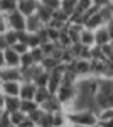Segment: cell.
I'll return each instance as SVG.
<instances>
[{
	"instance_id": "1",
	"label": "cell",
	"mask_w": 113,
	"mask_h": 127,
	"mask_svg": "<svg viewBox=\"0 0 113 127\" xmlns=\"http://www.w3.org/2000/svg\"><path fill=\"white\" fill-rule=\"evenodd\" d=\"M68 122L74 126H86V127H98L100 117L98 112L93 108H83V110H66Z\"/></svg>"
},
{
	"instance_id": "2",
	"label": "cell",
	"mask_w": 113,
	"mask_h": 127,
	"mask_svg": "<svg viewBox=\"0 0 113 127\" xmlns=\"http://www.w3.org/2000/svg\"><path fill=\"white\" fill-rule=\"evenodd\" d=\"M96 110L113 107V78H100L98 93L94 97Z\"/></svg>"
},
{
	"instance_id": "3",
	"label": "cell",
	"mask_w": 113,
	"mask_h": 127,
	"mask_svg": "<svg viewBox=\"0 0 113 127\" xmlns=\"http://www.w3.org/2000/svg\"><path fill=\"white\" fill-rule=\"evenodd\" d=\"M57 97V100L64 105V108H69L74 102L76 95H78V87H76L74 81H69V80H64L61 83V87L57 88V92L54 93Z\"/></svg>"
},
{
	"instance_id": "4",
	"label": "cell",
	"mask_w": 113,
	"mask_h": 127,
	"mask_svg": "<svg viewBox=\"0 0 113 127\" xmlns=\"http://www.w3.org/2000/svg\"><path fill=\"white\" fill-rule=\"evenodd\" d=\"M7 15V24H9V29L17 31V32H24L25 31V22H27V17L20 12L19 9L10 12V14H5Z\"/></svg>"
},
{
	"instance_id": "5",
	"label": "cell",
	"mask_w": 113,
	"mask_h": 127,
	"mask_svg": "<svg viewBox=\"0 0 113 127\" xmlns=\"http://www.w3.org/2000/svg\"><path fill=\"white\" fill-rule=\"evenodd\" d=\"M110 42H112V34H110L106 26H101V27L94 29V44L96 46L103 48V46L110 44Z\"/></svg>"
},
{
	"instance_id": "6",
	"label": "cell",
	"mask_w": 113,
	"mask_h": 127,
	"mask_svg": "<svg viewBox=\"0 0 113 127\" xmlns=\"http://www.w3.org/2000/svg\"><path fill=\"white\" fill-rule=\"evenodd\" d=\"M0 80L2 81H22V69L5 66L0 69Z\"/></svg>"
},
{
	"instance_id": "7",
	"label": "cell",
	"mask_w": 113,
	"mask_h": 127,
	"mask_svg": "<svg viewBox=\"0 0 113 127\" xmlns=\"http://www.w3.org/2000/svg\"><path fill=\"white\" fill-rule=\"evenodd\" d=\"M20 83L22 81H2L0 90L5 97H19L20 95Z\"/></svg>"
},
{
	"instance_id": "8",
	"label": "cell",
	"mask_w": 113,
	"mask_h": 127,
	"mask_svg": "<svg viewBox=\"0 0 113 127\" xmlns=\"http://www.w3.org/2000/svg\"><path fill=\"white\" fill-rule=\"evenodd\" d=\"M3 58H5V66L9 68H20V54L14 48H7L3 51Z\"/></svg>"
},
{
	"instance_id": "9",
	"label": "cell",
	"mask_w": 113,
	"mask_h": 127,
	"mask_svg": "<svg viewBox=\"0 0 113 127\" xmlns=\"http://www.w3.org/2000/svg\"><path fill=\"white\" fill-rule=\"evenodd\" d=\"M39 5H41L39 0H20L17 9H19L25 17H29V15H34V14L37 12Z\"/></svg>"
},
{
	"instance_id": "10",
	"label": "cell",
	"mask_w": 113,
	"mask_h": 127,
	"mask_svg": "<svg viewBox=\"0 0 113 127\" xmlns=\"http://www.w3.org/2000/svg\"><path fill=\"white\" fill-rule=\"evenodd\" d=\"M37 85L34 81H22L20 83V100H34Z\"/></svg>"
},
{
	"instance_id": "11",
	"label": "cell",
	"mask_w": 113,
	"mask_h": 127,
	"mask_svg": "<svg viewBox=\"0 0 113 127\" xmlns=\"http://www.w3.org/2000/svg\"><path fill=\"white\" fill-rule=\"evenodd\" d=\"M41 108L44 110V112H49V114H54V112H59V110H64V105L57 100L56 95H52V97L49 98V100H46L42 105H41Z\"/></svg>"
},
{
	"instance_id": "12",
	"label": "cell",
	"mask_w": 113,
	"mask_h": 127,
	"mask_svg": "<svg viewBox=\"0 0 113 127\" xmlns=\"http://www.w3.org/2000/svg\"><path fill=\"white\" fill-rule=\"evenodd\" d=\"M42 27H44V24H42V20L37 17V14L29 15V17H27V22H25V32H32V34H36V32H39Z\"/></svg>"
},
{
	"instance_id": "13",
	"label": "cell",
	"mask_w": 113,
	"mask_h": 127,
	"mask_svg": "<svg viewBox=\"0 0 113 127\" xmlns=\"http://www.w3.org/2000/svg\"><path fill=\"white\" fill-rule=\"evenodd\" d=\"M79 42H81L83 46H86V48L96 46V44H94V31L88 29V27H83L81 34H79Z\"/></svg>"
},
{
	"instance_id": "14",
	"label": "cell",
	"mask_w": 113,
	"mask_h": 127,
	"mask_svg": "<svg viewBox=\"0 0 113 127\" xmlns=\"http://www.w3.org/2000/svg\"><path fill=\"white\" fill-rule=\"evenodd\" d=\"M3 110H5L7 114H12V112L20 110V97H5Z\"/></svg>"
},
{
	"instance_id": "15",
	"label": "cell",
	"mask_w": 113,
	"mask_h": 127,
	"mask_svg": "<svg viewBox=\"0 0 113 127\" xmlns=\"http://www.w3.org/2000/svg\"><path fill=\"white\" fill-rule=\"evenodd\" d=\"M52 95H54V93H51L47 87H37V90H36V95H34V100L37 102L39 107H41V105H42L46 100H49Z\"/></svg>"
},
{
	"instance_id": "16",
	"label": "cell",
	"mask_w": 113,
	"mask_h": 127,
	"mask_svg": "<svg viewBox=\"0 0 113 127\" xmlns=\"http://www.w3.org/2000/svg\"><path fill=\"white\" fill-rule=\"evenodd\" d=\"M37 17L41 20H42V24L44 26H47L51 20H52V15H54V10H51V9H47V7H44V5H39V9H37Z\"/></svg>"
},
{
	"instance_id": "17",
	"label": "cell",
	"mask_w": 113,
	"mask_h": 127,
	"mask_svg": "<svg viewBox=\"0 0 113 127\" xmlns=\"http://www.w3.org/2000/svg\"><path fill=\"white\" fill-rule=\"evenodd\" d=\"M39 108V103L36 100H20V110L25 114V115H30L32 112H36Z\"/></svg>"
},
{
	"instance_id": "18",
	"label": "cell",
	"mask_w": 113,
	"mask_h": 127,
	"mask_svg": "<svg viewBox=\"0 0 113 127\" xmlns=\"http://www.w3.org/2000/svg\"><path fill=\"white\" fill-rule=\"evenodd\" d=\"M19 7V0H0V10L2 14H10Z\"/></svg>"
},
{
	"instance_id": "19",
	"label": "cell",
	"mask_w": 113,
	"mask_h": 127,
	"mask_svg": "<svg viewBox=\"0 0 113 127\" xmlns=\"http://www.w3.org/2000/svg\"><path fill=\"white\" fill-rule=\"evenodd\" d=\"M76 5H78V0H63L61 2V10L66 12L68 15L71 17L76 12Z\"/></svg>"
},
{
	"instance_id": "20",
	"label": "cell",
	"mask_w": 113,
	"mask_h": 127,
	"mask_svg": "<svg viewBox=\"0 0 113 127\" xmlns=\"http://www.w3.org/2000/svg\"><path fill=\"white\" fill-rule=\"evenodd\" d=\"M3 37H5V41H7V44H9V46H14V44H17V42L20 41V32L9 29L5 34H3Z\"/></svg>"
},
{
	"instance_id": "21",
	"label": "cell",
	"mask_w": 113,
	"mask_h": 127,
	"mask_svg": "<svg viewBox=\"0 0 113 127\" xmlns=\"http://www.w3.org/2000/svg\"><path fill=\"white\" fill-rule=\"evenodd\" d=\"M32 64H36V61H34V58H32L30 51H27L25 54H20V68H22V69L30 68Z\"/></svg>"
},
{
	"instance_id": "22",
	"label": "cell",
	"mask_w": 113,
	"mask_h": 127,
	"mask_svg": "<svg viewBox=\"0 0 113 127\" xmlns=\"http://www.w3.org/2000/svg\"><path fill=\"white\" fill-rule=\"evenodd\" d=\"M91 7H93V0H78L74 14H85V12H88Z\"/></svg>"
},
{
	"instance_id": "23",
	"label": "cell",
	"mask_w": 113,
	"mask_h": 127,
	"mask_svg": "<svg viewBox=\"0 0 113 127\" xmlns=\"http://www.w3.org/2000/svg\"><path fill=\"white\" fill-rule=\"evenodd\" d=\"M37 127H54V120H52V114L44 112L41 120L37 122Z\"/></svg>"
},
{
	"instance_id": "24",
	"label": "cell",
	"mask_w": 113,
	"mask_h": 127,
	"mask_svg": "<svg viewBox=\"0 0 113 127\" xmlns=\"http://www.w3.org/2000/svg\"><path fill=\"white\" fill-rule=\"evenodd\" d=\"M9 115H10V122H12L14 126H17V127L20 126V122H22L24 119L27 117V115H25V114H24L22 110H17V112H12V114H9Z\"/></svg>"
},
{
	"instance_id": "25",
	"label": "cell",
	"mask_w": 113,
	"mask_h": 127,
	"mask_svg": "<svg viewBox=\"0 0 113 127\" xmlns=\"http://www.w3.org/2000/svg\"><path fill=\"white\" fill-rule=\"evenodd\" d=\"M39 2H41V5H44V7H47L51 10H59L63 0H39Z\"/></svg>"
},
{
	"instance_id": "26",
	"label": "cell",
	"mask_w": 113,
	"mask_h": 127,
	"mask_svg": "<svg viewBox=\"0 0 113 127\" xmlns=\"http://www.w3.org/2000/svg\"><path fill=\"white\" fill-rule=\"evenodd\" d=\"M30 54H32V58H34V61H36V63H42V59L46 58V54L42 53V49H41V46H39V48L30 49Z\"/></svg>"
},
{
	"instance_id": "27",
	"label": "cell",
	"mask_w": 113,
	"mask_h": 127,
	"mask_svg": "<svg viewBox=\"0 0 113 127\" xmlns=\"http://www.w3.org/2000/svg\"><path fill=\"white\" fill-rule=\"evenodd\" d=\"M98 117H100V120L113 119V107L112 108H101V110H98Z\"/></svg>"
},
{
	"instance_id": "28",
	"label": "cell",
	"mask_w": 113,
	"mask_h": 127,
	"mask_svg": "<svg viewBox=\"0 0 113 127\" xmlns=\"http://www.w3.org/2000/svg\"><path fill=\"white\" fill-rule=\"evenodd\" d=\"M10 48H14L15 51H17V53H19V54H25L27 51H30V48H29V46L25 44V42H24V41H19L17 44H14V46H10Z\"/></svg>"
},
{
	"instance_id": "29",
	"label": "cell",
	"mask_w": 113,
	"mask_h": 127,
	"mask_svg": "<svg viewBox=\"0 0 113 127\" xmlns=\"http://www.w3.org/2000/svg\"><path fill=\"white\" fill-rule=\"evenodd\" d=\"M9 31V24H7V15L5 14H0V36L5 34Z\"/></svg>"
},
{
	"instance_id": "30",
	"label": "cell",
	"mask_w": 113,
	"mask_h": 127,
	"mask_svg": "<svg viewBox=\"0 0 113 127\" xmlns=\"http://www.w3.org/2000/svg\"><path fill=\"white\" fill-rule=\"evenodd\" d=\"M93 5H96L98 9H103L110 5V0H93Z\"/></svg>"
},
{
	"instance_id": "31",
	"label": "cell",
	"mask_w": 113,
	"mask_h": 127,
	"mask_svg": "<svg viewBox=\"0 0 113 127\" xmlns=\"http://www.w3.org/2000/svg\"><path fill=\"white\" fill-rule=\"evenodd\" d=\"M98 127H113V119H108V120H100V122H98Z\"/></svg>"
},
{
	"instance_id": "32",
	"label": "cell",
	"mask_w": 113,
	"mask_h": 127,
	"mask_svg": "<svg viewBox=\"0 0 113 127\" xmlns=\"http://www.w3.org/2000/svg\"><path fill=\"white\" fill-rule=\"evenodd\" d=\"M7 48H9V44H7V41H5L3 34H2V36H0V51H5Z\"/></svg>"
},
{
	"instance_id": "33",
	"label": "cell",
	"mask_w": 113,
	"mask_h": 127,
	"mask_svg": "<svg viewBox=\"0 0 113 127\" xmlns=\"http://www.w3.org/2000/svg\"><path fill=\"white\" fill-rule=\"evenodd\" d=\"M5 68V58H3V51H0V69Z\"/></svg>"
},
{
	"instance_id": "34",
	"label": "cell",
	"mask_w": 113,
	"mask_h": 127,
	"mask_svg": "<svg viewBox=\"0 0 113 127\" xmlns=\"http://www.w3.org/2000/svg\"><path fill=\"white\" fill-rule=\"evenodd\" d=\"M3 103H5V95H3L2 90H0V108H3Z\"/></svg>"
},
{
	"instance_id": "35",
	"label": "cell",
	"mask_w": 113,
	"mask_h": 127,
	"mask_svg": "<svg viewBox=\"0 0 113 127\" xmlns=\"http://www.w3.org/2000/svg\"><path fill=\"white\" fill-rule=\"evenodd\" d=\"M61 127H76L74 124H71V122H66V124H63Z\"/></svg>"
},
{
	"instance_id": "36",
	"label": "cell",
	"mask_w": 113,
	"mask_h": 127,
	"mask_svg": "<svg viewBox=\"0 0 113 127\" xmlns=\"http://www.w3.org/2000/svg\"><path fill=\"white\" fill-rule=\"evenodd\" d=\"M3 112H5V110H3V108H0V119H2V115H3Z\"/></svg>"
},
{
	"instance_id": "37",
	"label": "cell",
	"mask_w": 113,
	"mask_h": 127,
	"mask_svg": "<svg viewBox=\"0 0 113 127\" xmlns=\"http://www.w3.org/2000/svg\"><path fill=\"white\" fill-rule=\"evenodd\" d=\"M110 10H112V14H113V5H110Z\"/></svg>"
},
{
	"instance_id": "38",
	"label": "cell",
	"mask_w": 113,
	"mask_h": 127,
	"mask_svg": "<svg viewBox=\"0 0 113 127\" xmlns=\"http://www.w3.org/2000/svg\"><path fill=\"white\" fill-rule=\"evenodd\" d=\"M110 5H113V0H110Z\"/></svg>"
},
{
	"instance_id": "39",
	"label": "cell",
	"mask_w": 113,
	"mask_h": 127,
	"mask_svg": "<svg viewBox=\"0 0 113 127\" xmlns=\"http://www.w3.org/2000/svg\"><path fill=\"white\" fill-rule=\"evenodd\" d=\"M76 127H86V126H76Z\"/></svg>"
},
{
	"instance_id": "40",
	"label": "cell",
	"mask_w": 113,
	"mask_h": 127,
	"mask_svg": "<svg viewBox=\"0 0 113 127\" xmlns=\"http://www.w3.org/2000/svg\"><path fill=\"white\" fill-rule=\"evenodd\" d=\"M0 14H2V10H0Z\"/></svg>"
}]
</instances>
